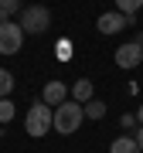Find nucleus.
<instances>
[{"label":"nucleus","mask_w":143,"mask_h":153,"mask_svg":"<svg viewBox=\"0 0 143 153\" xmlns=\"http://www.w3.org/2000/svg\"><path fill=\"white\" fill-rule=\"evenodd\" d=\"M41 99H44V102L51 105V109H55L58 102H65V99H68V85H65V82H58V78H55V82H48V85H44Z\"/></svg>","instance_id":"nucleus-7"},{"label":"nucleus","mask_w":143,"mask_h":153,"mask_svg":"<svg viewBox=\"0 0 143 153\" xmlns=\"http://www.w3.org/2000/svg\"><path fill=\"white\" fill-rule=\"evenodd\" d=\"M109 153H143V150L136 146V140H133V136H119V140L109 143Z\"/></svg>","instance_id":"nucleus-9"},{"label":"nucleus","mask_w":143,"mask_h":153,"mask_svg":"<svg viewBox=\"0 0 143 153\" xmlns=\"http://www.w3.org/2000/svg\"><path fill=\"white\" fill-rule=\"evenodd\" d=\"M10 119H14V102L10 99H0V126L10 123Z\"/></svg>","instance_id":"nucleus-14"},{"label":"nucleus","mask_w":143,"mask_h":153,"mask_svg":"<svg viewBox=\"0 0 143 153\" xmlns=\"http://www.w3.org/2000/svg\"><path fill=\"white\" fill-rule=\"evenodd\" d=\"M24 44V31L17 21H0V55H17Z\"/></svg>","instance_id":"nucleus-4"},{"label":"nucleus","mask_w":143,"mask_h":153,"mask_svg":"<svg viewBox=\"0 0 143 153\" xmlns=\"http://www.w3.org/2000/svg\"><path fill=\"white\" fill-rule=\"evenodd\" d=\"M133 140H136V146H140V150H143V123H140V126H136V133H133Z\"/></svg>","instance_id":"nucleus-16"},{"label":"nucleus","mask_w":143,"mask_h":153,"mask_svg":"<svg viewBox=\"0 0 143 153\" xmlns=\"http://www.w3.org/2000/svg\"><path fill=\"white\" fill-rule=\"evenodd\" d=\"M85 123V109L82 102H75V99H65V102L55 105V123H51V129L61 133V136H72V133H78V126Z\"/></svg>","instance_id":"nucleus-1"},{"label":"nucleus","mask_w":143,"mask_h":153,"mask_svg":"<svg viewBox=\"0 0 143 153\" xmlns=\"http://www.w3.org/2000/svg\"><path fill=\"white\" fill-rule=\"evenodd\" d=\"M17 24H21L24 34H44V31L51 27V10H48L44 4H31V7H24V10H21Z\"/></svg>","instance_id":"nucleus-3"},{"label":"nucleus","mask_w":143,"mask_h":153,"mask_svg":"<svg viewBox=\"0 0 143 153\" xmlns=\"http://www.w3.org/2000/svg\"><path fill=\"white\" fill-rule=\"evenodd\" d=\"M136 119H140V123H143V105H140V109H136Z\"/></svg>","instance_id":"nucleus-17"},{"label":"nucleus","mask_w":143,"mask_h":153,"mask_svg":"<svg viewBox=\"0 0 143 153\" xmlns=\"http://www.w3.org/2000/svg\"><path fill=\"white\" fill-rule=\"evenodd\" d=\"M82 109H85V119H102L106 116V102L102 99H89V102H82Z\"/></svg>","instance_id":"nucleus-10"},{"label":"nucleus","mask_w":143,"mask_h":153,"mask_svg":"<svg viewBox=\"0 0 143 153\" xmlns=\"http://www.w3.org/2000/svg\"><path fill=\"white\" fill-rule=\"evenodd\" d=\"M143 7V0H116V10L119 14H136Z\"/></svg>","instance_id":"nucleus-13"},{"label":"nucleus","mask_w":143,"mask_h":153,"mask_svg":"<svg viewBox=\"0 0 143 153\" xmlns=\"http://www.w3.org/2000/svg\"><path fill=\"white\" fill-rule=\"evenodd\" d=\"M136 41H140V48H143V34H140V38H136Z\"/></svg>","instance_id":"nucleus-18"},{"label":"nucleus","mask_w":143,"mask_h":153,"mask_svg":"<svg viewBox=\"0 0 143 153\" xmlns=\"http://www.w3.org/2000/svg\"><path fill=\"white\" fill-rule=\"evenodd\" d=\"M21 10V0H0V21H10Z\"/></svg>","instance_id":"nucleus-11"},{"label":"nucleus","mask_w":143,"mask_h":153,"mask_svg":"<svg viewBox=\"0 0 143 153\" xmlns=\"http://www.w3.org/2000/svg\"><path fill=\"white\" fill-rule=\"evenodd\" d=\"M136 24V14H119V10H109V14H99V21H95V27L99 34H119Z\"/></svg>","instance_id":"nucleus-5"},{"label":"nucleus","mask_w":143,"mask_h":153,"mask_svg":"<svg viewBox=\"0 0 143 153\" xmlns=\"http://www.w3.org/2000/svg\"><path fill=\"white\" fill-rule=\"evenodd\" d=\"M72 99H75V102H89V99H95L92 82H89V78H78V82L72 85Z\"/></svg>","instance_id":"nucleus-8"},{"label":"nucleus","mask_w":143,"mask_h":153,"mask_svg":"<svg viewBox=\"0 0 143 153\" xmlns=\"http://www.w3.org/2000/svg\"><path fill=\"white\" fill-rule=\"evenodd\" d=\"M10 92H14V75L7 68H0V99H7Z\"/></svg>","instance_id":"nucleus-12"},{"label":"nucleus","mask_w":143,"mask_h":153,"mask_svg":"<svg viewBox=\"0 0 143 153\" xmlns=\"http://www.w3.org/2000/svg\"><path fill=\"white\" fill-rule=\"evenodd\" d=\"M123 129H136V126H140V119H136V112H123Z\"/></svg>","instance_id":"nucleus-15"},{"label":"nucleus","mask_w":143,"mask_h":153,"mask_svg":"<svg viewBox=\"0 0 143 153\" xmlns=\"http://www.w3.org/2000/svg\"><path fill=\"white\" fill-rule=\"evenodd\" d=\"M51 123H55V109H51L44 99H38L28 109V116H24V129H28V136H34V140H41L44 133L51 129Z\"/></svg>","instance_id":"nucleus-2"},{"label":"nucleus","mask_w":143,"mask_h":153,"mask_svg":"<svg viewBox=\"0 0 143 153\" xmlns=\"http://www.w3.org/2000/svg\"><path fill=\"white\" fill-rule=\"evenodd\" d=\"M112 61L119 68H136L140 61H143V48H140V41H126V44H119L116 48V55H112Z\"/></svg>","instance_id":"nucleus-6"}]
</instances>
